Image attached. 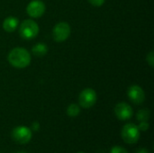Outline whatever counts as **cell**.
<instances>
[{
  "mask_svg": "<svg viewBox=\"0 0 154 153\" xmlns=\"http://www.w3.org/2000/svg\"><path fill=\"white\" fill-rule=\"evenodd\" d=\"M19 33L24 40L34 39L39 33V25L32 19L24 20L19 26Z\"/></svg>",
  "mask_w": 154,
  "mask_h": 153,
  "instance_id": "obj_2",
  "label": "cell"
},
{
  "mask_svg": "<svg viewBox=\"0 0 154 153\" xmlns=\"http://www.w3.org/2000/svg\"><path fill=\"white\" fill-rule=\"evenodd\" d=\"M121 136L127 144H134L140 139V130L134 124H126L121 131Z\"/></svg>",
  "mask_w": 154,
  "mask_h": 153,
  "instance_id": "obj_3",
  "label": "cell"
},
{
  "mask_svg": "<svg viewBox=\"0 0 154 153\" xmlns=\"http://www.w3.org/2000/svg\"><path fill=\"white\" fill-rule=\"evenodd\" d=\"M17 153H26V152H23V151H19V152Z\"/></svg>",
  "mask_w": 154,
  "mask_h": 153,
  "instance_id": "obj_20",
  "label": "cell"
},
{
  "mask_svg": "<svg viewBox=\"0 0 154 153\" xmlns=\"http://www.w3.org/2000/svg\"><path fill=\"white\" fill-rule=\"evenodd\" d=\"M19 24L18 18L14 16H8L3 22V29L7 32H13L16 30Z\"/></svg>",
  "mask_w": 154,
  "mask_h": 153,
  "instance_id": "obj_10",
  "label": "cell"
},
{
  "mask_svg": "<svg viewBox=\"0 0 154 153\" xmlns=\"http://www.w3.org/2000/svg\"><path fill=\"white\" fill-rule=\"evenodd\" d=\"M8 62L16 69H24L31 63V54L24 48H14L7 56Z\"/></svg>",
  "mask_w": 154,
  "mask_h": 153,
  "instance_id": "obj_1",
  "label": "cell"
},
{
  "mask_svg": "<svg viewBox=\"0 0 154 153\" xmlns=\"http://www.w3.org/2000/svg\"><path fill=\"white\" fill-rule=\"evenodd\" d=\"M97 92L92 88H85L83 89L79 96V106L83 108H90L97 103Z\"/></svg>",
  "mask_w": 154,
  "mask_h": 153,
  "instance_id": "obj_5",
  "label": "cell"
},
{
  "mask_svg": "<svg viewBox=\"0 0 154 153\" xmlns=\"http://www.w3.org/2000/svg\"><path fill=\"white\" fill-rule=\"evenodd\" d=\"M78 153H85V152H83V151H79V152H78Z\"/></svg>",
  "mask_w": 154,
  "mask_h": 153,
  "instance_id": "obj_21",
  "label": "cell"
},
{
  "mask_svg": "<svg viewBox=\"0 0 154 153\" xmlns=\"http://www.w3.org/2000/svg\"><path fill=\"white\" fill-rule=\"evenodd\" d=\"M70 32H71L70 26L68 23L60 22L54 26L52 30V36L56 41L61 42V41H66L69 37Z\"/></svg>",
  "mask_w": 154,
  "mask_h": 153,
  "instance_id": "obj_6",
  "label": "cell"
},
{
  "mask_svg": "<svg viewBox=\"0 0 154 153\" xmlns=\"http://www.w3.org/2000/svg\"><path fill=\"white\" fill-rule=\"evenodd\" d=\"M151 116V113L150 110L148 109H141L138 111L136 118L139 122H148V120L150 119Z\"/></svg>",
  "mask_w": 154,
  "mask_h": 153,
  "instance_id": "obj_13",
  "label": "cell"
},
{
  "mask_svg": "<svg viewBox=\"0 0 154 153\" xmlns=\"http://www.w3.org/2000/svg\"><path fill=\"white\" fill-rule=\"evenodd\" d=\"M45 9V4L42 0H32L28 4L26 12L32 18H39L44 14Z\"/></svg>",
  "mask_w": 154,
  "mask_h": 153,
  "instance_id": "obj_7",
  "label": "cell"
},
{
  "mask_svg": "<svg viewBox=\"0 0 154 153\" xmlns=\"http://www.w3.org/2000/svg\"><path fill=\"white\" fill-rule=\"evenodd\" d=\"M80 113V106L77 104H70L67 108V115L70 117H77Z\"/></svg>",
  "mask_w": 154,
  "mask_h": 153,
  "instance_id": "obj_12",
  "label": "cell"
},
{
  "mask_svg": "<svg viewBox=\"0 0 154 153\" xmlns=\"http://www.w3.org/2000/svg\"><path fill=\"white\" fill-rule=\"evenodd\" d=\"M94 6H101L104 5L105 0H88Z\"/></svg>",
  "mask_w": 154,
  "mask_h": 153,
  "instance_id": "obj_17",
  "label": "cell"
},
{
  "mask_svg": "<svg viewBox=\"0 0 154 153\" xmlns=\"http://www.w3.org/2000/svg\"><path fill=\"white\" fill-rule=\"evenodd\" d=\"M32 52L36 57H42V56L47 54V52H48V46L45 43H43V42L37 43V44H35L32 48Z\"/></svg>",
  "mask_w": 154,
  "mask_h": 153,
  "instance_id": "obj_11",
  "label": "cell"
},
{
  "mask_svg": "<svg viewBox=\"0 0 154 153\" xmlns=\"http://www.w3.org/2000/svg\"><path fill=\"white\" fill-rule=\"evenodd\" d=\"M127 96L129 99L135 105H141L145 100V93L138 85H133L128 88Z\"/></svg>",
  "mask_w": 154,
  "mask_h": 153,
  "instance_id": "obj_9",
  "label": "cell"
},
{
  "mask_svg": "<svg viewBox=\"0 0 154 153\" xmlns=\"http://www.w3.org/2000/svg\"><path fill=\"white\" fill-rule=\"evenodd\" d=\"M146 60H147V63L151 66V67H153L154 65V53L152 50H151L148 54H147V57H146Z\"/></svg>",
  "mask_w": 154,
  "mask_h": 153,
  "instance_id": "obj_15",
  "label": "cell"
},
{
  "mask_svg": "<svg viewBox=\"0 0 154 153\" xmlns=\"http://www.w3.org/2000/svg\"><path fill=\"white\" fill-rule=\"evenodd\" d=\"M32 137V130L26 126H17L12 131V138L18 144H27Z\"/></svg>",
  "mask_w": 154,
  "mask_h": 153,
  "instance_id": "obj_4",
  "label": "cell"
},
{
  "mask_svg": "<svg viewBox=\"0 0 154 153\" xmlns=\"http://www.w3.org/2000/svg\"><path fill=\"white\" fill-rule=\"evenodd\" d=\"M135 153H150V152H149V151H148L147 149H145V148H141V149H138Z\"/></svg>",
  "mask_w": 154,
  "mask_h": 153,
  "instance_id": "obj_19",
  "label": "cell"
},
{
  "mask_svg": "<svg viewBox=\"0 0 154 153\" xmlns=\"http://www.w3.org/2000/svg\"><path fill=\"white\" fill-rule=\"evenodd\" d=\"M137 126H138V129H139L140 131L145 132V131H147V130L149 129L150 124H149L148 122H140L139 125H137Z\"/></svg>",
  "mask_w": 154,
  "mask_h": 153,
  "instance_id": "obj_16",
  "label": "cell"
},
{
  "mask_svg": "<svg viewBox=\"0 0 154 153\" xmlns=\"http://www.w3.org/2000/svg\"><path fill=\"white\" fill-rule=\"evenodd\" d=\"M39 129H40V124L37 123V122L32 123V130L34 131V132H37V131H39Z\"/></svg>",
  "mask_w": 154,
  "mask_h": 153,
  "instance_id": "obj_18",
  "label": "cell"
},
{
  "mask_svg": "<svg viewBox=\"0 0 154 153\" xmlns=\"http://www.w3.org/2000/svg\"><path fill=\"white\" fill-rule=\"evenodd\" d=\"M110 153H129L127 151V150H125L124 147L122 146H114L111 151Z\"/></svg>",
  "mask_w": 154,
  "mask_h": 153,
  "instance_id": "obj_14",
  "label": "cell"
},
{
  "mask_svg": "<svg viewBox=\"0 0 154 153\" xmlns=\"http://www.w3.org/2000/svg\"><path fill=\"white\" fill-rule=\"evenodd\" d=\"M115 114H116V116L119 120L125 121V120H129L132 118L134 115V111H133L132 106L129 104L125 102H121L116 106Z\"/></svg>",
  "mask_w": 154,
  "mask_h": 153,
  "instance_id": "obj_8",
  "label": "cell"
}]
</instances>
